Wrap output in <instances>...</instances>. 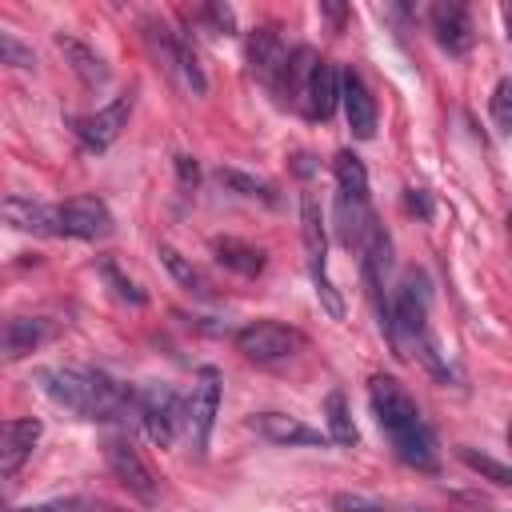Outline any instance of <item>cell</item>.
Wrapping results in <instances>:
<instances>
[{"instance_id":"6da1fadb","label":"cell","mask_w":512,"mask_h":512,"mask_svg":"<svg viewBox=\"0 0 512 512\" xmlns=\"http://www.w3.org/2000/svg\"><path fill=\"white\" fill-rule=\"evenodd\" d=\"M368 404H372V412H376L380 432L388 436L392 452H396L404 464H412V468H420V472H436V468H440L436 432H432V424L424 420L420 404L408 396V388H404L396 376L376 372V376L368 380Z\"/></svg>"},{"instance_id":"7a4b0ae2","label":"cell","mask_w":512,"mask_h":512,"mask_svg":"<svg viewBox=\"0 0 512 512\" xmlns=\"http://www.w3.org/2000/svg\"><path fill=\"white\" fill-rule=\"evenodd\" d=\"M36 380L60 408H68L80 420L112 424V420H128V412H136V392L100 368H40Z\"/></svg>"},{"instance_id":"3957f363","label":"cell","mask_w":512,"mask_h":512,"mask_svg":"<svg viewBox=\"0 0 512 512\" xmlns=\"http://www.w3.org/2000/svg\"><path fill=\"white\" fill-rule=\"evenodd\" d=\"M428 300H432V292H428L424 272H408L404 284L396 288V296L388 300V328H384V336H388L396 356H412L432 336L428 332Z\"/></svg>"},{"instance_id":"277c9868","label":"cell","mask_w":512,"mask_h":512,"mask_svg":"<svg viewBox=\"0 0 512 512\" xmlns=\"http://www.w3.org/2000/svg\"><path fill=\"white\" fill-rule=\"evenodd\" d=\"M300 240H304L308 272H312V284H316L324 312L332 320H344V300H340L336 284L328 280V232H324V212H320L316 192H300Z\"/></svg>"},{"instance_id":"5b68a950","label":"cell","mask_w":512,"mask_h":512,"mask_svg":"<svg viewBox=\"0 0 512 512\" xmlns=\"http://www.w3.org/2000/svg\"><path fill=\"white\" fill-rule=\"evenodd\" d=\"M236 352L260 368H276V364H288L292 356L304 352V332L280 324V320H256V324H244L236 336H232Z\"/></svg>"},{"instance_id":"8992f818","label":"cell","mask_w":512,"mask_h":512,"mask_svg":"<svg viewBox=\"0 0 512 512\" xmlns=\"http://www.w3.org/2000/svg\"><path fill=\"white\" fill-rule=\"evenodd\" d=\"M136 416H140L148 440H152L156 448H168V444L176 440L180 424H184V400H180V392H176L172 384L152 380V384H144V388L136 392Z\"/></svg>"},{"instance_id":"52a82bcc","label":"cell","mask_w":512,"mask_h":512,"mask_svg":"<svg viewBox=\"0 0 512 512\" xmlns=\"http://www.w3.org/2000/svg\"><path fill=\"white\" fill-rule=\"evenodd\" d=\"M104 460H108L112 476L128 488V496H136V500H144V504H156L160 484H156L152 468L144 464V456L136 452V444H132L128 436H108V440H104Z\"/></svg>"},{"instance_id":"ba28073f","label":"cell","mask_w":512,"mask_h":512,"mask_svg":"<svg viewBox=\"0 0 512 512\" xmlns=\"http://www.w3.org/2000/svg\"><path fill=\"white\" fill-rule=\"evenodd\" d=\"M220 392H224L220 372H216L212 364H204V368L196 372L192 396H188V404H184V420H188V428H192V444H196L200 456L208 452V440H212V424H216V412H220Z\"/></svg>"},{"instance_id":"9c48e42d","label":"cell","mask_w":512,"mask_h":512,"mask_svg":"<svg viewBox=\"0 0 512 512\" xmlns=\"http://www.w3.org/2000/svg\"><path fill=\"white\" fill-rule=\"evenodd\" d=\"M60 236H76V240H108L116 220L108 212V204L100 196H68L64 204L52 208Z\"/></svg>"},{"instance_id":"30bf717a","label":"cell","mask_w":512,"mask_h":512,"mask_svg":"<svg viewBox=\"0 0 512 512\" xmlns=\"http://www.w3.org/2000/svg\"><path fill=\"white\" fill-rule=\"evenodd\" d=\"M136 108V92H120L112 104L96 108L92 116H76L72 120V132L80 136V144L88 152H104L108 144H116V136L128 128V116Z\"/></svg>"},{"instance_id":"8fae6325","label":"cell","mask_w":512,"mask_h":512,"mask_svg":"<svg viewBox=\"0 0 512 512\" xmlns=\"http://www.w3.org/2000/svg\"><path fill=\"white\" fill-rule=\"evenodd\" d=\"M248 424L268 444H288V448H324V444H332L320 428H312V424H304L300 416H288V412H256Z\"/></svg>"},{"instance_id":"7c38bea8","label":"cell","mask_w":512,"mask_h":512,"mask_svg":"<svg viewBox=\"0 0 512 512\" xmlns=\"http://www.w3.org/2000/svg\"><path fill=\"white\" fill-rule=\"evenodd\" d=\"M44 424L36 416H12V420H0V480L4 476H16L24 468V460L32 456L36 440H40Z\"/></svg>"},{"instance_id":"4fadbf2b","label":"cell","mask_w":512,"mask_h":512,"mask_svg":"<svg viewBox=\"0 0 512 512\" xmlns=\"http://www.w3.org/2000/svg\"><path fill=\"white\" fill-rule=\"evenodd\" d=\"M340 104H344V120H348L352 136L356 140H372L376 136V100H372L364 76L352 72V68L340 72Z\"/></svg>"},{"instance_id":"5bb4252c","label":"cell","mask_w":512,"mask_h":512,"mask_svg":"<svg viewBox=\"0 0 512 512\" xmlns=\"http://www.w3.org/2000/svg\"><path fill=\"white\" fill-rule=\"evenodd\" d=\"M428 24L436 32V44L448 48L452 56H464L476 44V28H472V16H468L464 4H448V0L432 4L428 8Z\"/></svg>"},{"instance_id":"9a60e30c","label":"cell","mask_w":512,"mask_h":512,"mask_svg":"<svg viewBox=\"0 0 512 512\" xmlns=\"http://www.w3.org/2000/svg\"><path fill=\"white\" fill-rule=\"evenodd\" d=\"M284 60H288V48H284L280 32H276L272 24L252 28V36H248V68H252V76H256L260 84H268L272 92H276V84H280Z\"/></svg>"},{"instance_id":"2e32d148","label":"cell","mask_w":512,"mask_h":512,"mask_svg":"<svg viewBox=\"0 0 512 512\" xmlns=\"http://www.w3.org/2000/svg\"><path fill=\"white\" fill-rule=\"evenodd\" d=\"M0 220L12 224L16 232H28V236H60L56 212L40 200H28V196H4L0 200Z\"/></svg>"},{"instance_id":"e0dca14e","label":"cell","mask_w":512,"mask_h":512,"mask_svg":"<svg viewBox=\"0 0 512 512\" xmlns=\"http://www.w3.org/2000/svg\"><path fill=\"white\" fill-rule=\"evenodd\" d=\"M336 104H340V68L328 64V60H320L312 68V80H308V92H304L300 112L312 116V120H328L336 112Z\"/></svg>"},{"instance_id":"ac0fdd59","label":"cell","mask_w":512,"mask_h":512,"mask_svg":"<svg viewBox=\"0 0 512 512\" xmlns=\"http://www.w3.org/2000/svg\"><path fill=\"white\" fill-rule=\"evenodd\" d=\"M48 336H52V320H44V316L0 320V352H4V356H28V352H36Z\"/></svg>"},{"instance_id":"d6986e66","label":"cell","mask_w":512,"mask_h":512,"mask_svg":"<svg viewBox=\"0 0 512 512\" xmlns=\"http://www.w3.org/2000/svg\"><path fill=\"white\" fill-rule=\"evenodd\" d=\"M56 48L64 52V60L72 64V72L88 84V88H104L108 84V76H112V68H108V60L92 48V44H84V40H76V36H68V32H60L56 36Z\"/></svg>"},{"instance_id":"ffe728a7","label":"cell","mask_w":512,"mask_h":512,"mask_svg":"<svg viewBox=\"0 0 512 512\" xmlns=\"http://www.w3.org/2000/svg\"><path fill=\"white\" fill-rule=\"evenodd\" d=\"M212 256H216V264H224L236 276H260L264 264H268L264 248H256L248 240H236V236H216L212 240Z\"/></svg>"},{"instance_id":"44dd1931","label":"cell","mask_w":512,"mask_h":512,"mask_svg":"<svg viewBox=\"0 0 512 512\" xmlns=\"http://www.w3.org/2000/svg\"><path fill=\"white\" fill-rule=\"evenodd\" d=\"M316 64H320V56H316L308 44L292 48V52H288V60H284V72H280L276 92L300 108V104H304V92H308V80H312V68H316Z\"/></svg>"},{"instance_id":"7402d4cb","label":"cell","mask_w":512,"mask_h":512,"mask_svg":"<svg viewBox=\"0 0 512 512\" xmlns=\"http://www.w3.org/2000/svg\"><path fill=\"white\" fill-rule=\"evenodd\" d=\"M160 260H164V268L172 272V280H176L180 288H188V292L200 296V300H212V280H208L188 256H180L172 244H160Z\"/></svg>"},{"instance_id":"603a6c76","label":"cell","mask_w":512,"mask_h":512,"mask_svg":"<svg viewBox=\"0 0 512 512\" xmlns=\"http://www.w3.org/2000/svg\"><path fill=\"white\" fill-rule=\"evenodd\" d=\"M332 172H336V196L340 200H368V172H364L356 152H336Z\"/></svg>"},{"instance_id":"cb8c5ba5","label":"cell","mask_w":512,"mask_h":512,"mask_svg":"<svg viewBox=\"0 0 512 512\" xmlns=\"http://www.w3.org/2000/svg\"><path fill=\"white\" fill-rule=\"evenodd\" d=\"M216 180H220L228 192L244 196V200H260V204H276V200H280L268 180H260V176H252V172H240V168H232V164H220V168H216Z\"/></svg>"},{"instance_id":"d4e9b609","label":"cell","mask_w":512,"mask_h":512,"mask_svg":"<svg viewBox=\"0 0 512 512\" xmlns=\"http://www.w3.org/2000/svg\"><path fill=\"white\" fill-rule=\"evenodd\" d=\"M324 420H328V440L332 444H340V448H352L356 444V424H352V412H348V396L340 392V388H332L328 392V400H324Z\"/></svg>"},{"instance_id":"484cf974","label":"cell","mask_w":512,"mask_h":512,"mask_svg":"<svg viewBox=\"0 0 512 512\" xmlns=\"http://www.w3.org/2000/svg\"><path fill=\"white\" fill-rule=\"evenodd\" d=\"M176 76L184 80V88H188L192 96H204V92H208V76H204V68H200V56H196L188 32H176Z\"/></svg>"},{"instance_id":"4316f807","label":"cell","mask_w":512,"mask_h":512,"mask_svg":"<svg viewBox=\"0 0 512 512\" xmlns=\"http://www.w3.org/2000/svg\"><path fill=\"white\" fill-rule=\"evenodd\" d=\"M96 268H100L104 284L112 288V296H120V300H128V304H144V300H148V292H144L136 280H128L112 256H100V264H96Z\"/></svg>"},{"instance_id":"83f0119b","label":"cell","mask_w":512,"mask_h":512,"mask_svg":"<svg viewBox=\"0 0 512 512\" xmlns=\"http://www.w3.org/2000/svg\"><path fill=\"white\" fill-rule=\"evenodd\" d=\"M460 460L476 472V476H484V480H492L496 488H508L512 484V472H508V464H500V460H492L488 452H476V448H460Z\"/></svg>"},{"instance_id":"f1b7e54d","label":"cell","mask_w":512,"mask_h":512,"mask_svg":"<svg viewBox=\"0 0 512 512\" xmlns=\"http://www.w3.org/2000/svg\"><path fill=\"white\" fill-rule=\"evenodd\" d=\"M0 64L20 68V72H32V68H36V52H32L20 36H12V32L0 28Z\"/></svg>"},{"instance_id":"f546056e","label":"cell","mask_w":512,"mask_h":512,"mask_svg":"<svg viewBox=\"0 0 512 512\" xmlns=\"http://www.w3.org/2000/svg\"><path fill=\"white\" fill-rule=\"evenodd\" d=\"M96 508H104V504L92 496H56V500H40L28 508H4V512H96Z\"/></svg>"},{"instance_id":"4dcf8cb0","label":"cell","mask_w":512,"mask_h":512,"mask_svg":"<svg viewBox=\"0 0 512 512\" xmlns=\"http://www.w3.org/2000/svg\"><path fill=\"white\" fill-rule=\"evenodd\" d=\"M492 120H496V132H512V80L508 76H500L492 88Z\"/></svg>"},{"instance_id":"1f68e13d","label":"cell","mask_w":512,"mask_h":512,"mask_svg":"<svg viewBox=\"0 0 512 512\" xmlns=\"http://www.w3.org/2000/svg\"><path fill=\"white\" fill-rule=\"evenodd\" d=\"M332 508L336 512H388V504L364 496V492H336L332 496Z\"/></svg>"},{"instance_id":"d6a6232c","label":"cell","mask_w":512,"mask_h":512,"mask_svg":"<svg viewBox=\"0 0 512 512\" xmlns=\"http://www.w3.org/2000/svg\"><path fill=\"white\" fill-rule=\"evenodd\" d=\"M216 32H236V12L228 8V4H204V12H200Z\"/></svg>"},{"instance_id":"836d02e7","label":"cell","mask_w":512,"mask_h":512,"mask_svg":"<svg viewBox=\"0 0 512 512\" xmlns=\"http://www.w3.org/2000/svg\"><path fill=\"white\" fill-rule=\"evenodd\" d=\"M176 176H180L184 188H196V184H200V168H196V160H192L188 152L176 156Z\"/></svg>"},{"instance_id":"e575fe53","label":"cell","mask_w":512,"mask_h":512,"mask_svg":"<svg viewBox=\"0 0 512 512\" xmlns=\"http://www.w3.org/2000/svg\"><path fill=\"white\" fill-rule=\"evenodd\" d=\"M408 208L420 212V216L428 220V216H432V200H428V192H424V188H408Z\"/></svg>"},{"instance_id":"d590c367","label":"cell","mask_w":512,"mask_h":512,"mask_svg":"<svg viewBox=\"0 0 512 512\" xmlns=\"http://www.w3.org/2000/svg\"><path fill=\"white\" fill-rule=\"evenodd\" d=\"M320 12L332 16V20H344V16H348V8H340V4H320Z\"/></svg>"},{"instance_id":"8d00e7d4","label":"cell","mask_w":512,"mask_h":512,"mask_svg":"<svg viewBox=\"0 0 512 512\" xmlns=\"http://www.w3.org/2000/svg\"><path fill=\"white\" fill-rule=\"evenodd\" d=\"M0 512H4V500H0Z\"/></svg>"}]
</instances>
